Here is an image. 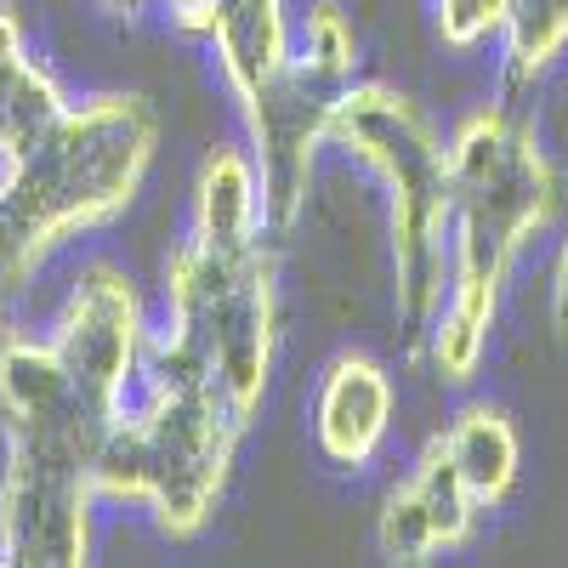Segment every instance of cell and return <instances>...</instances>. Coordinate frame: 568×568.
Segmentation results:
<instances>
[{"mask_svg": "<svg viewBox=\"0 0 568 568\" xmlns=\"http://www.w3.org/2000/svg\"><path fill=\"white\" fill-rule=\"evenodd\" d=\"M149 358L200 375L251 426L278 364V262L267 240L205 245L187 233L165 262V329Z\"/></svg>", "mask_w": 568, "mask_h": 568, "instance_id": "cell-5", "label": "cell"}, {"mask_svg": "<svg viewBox=\"0 0 568 568\" xmlns=\"http://www.w3.org/2000/svg\"><path fill=\"white\" fill-rule=\"evenodd\" d=\"M69 109L74 103L63 98L52 69L29 52V34H23L18 12L0 7V165L23 160Z\"/></svg>", "mask_w": 568, "mask_h": 568, "instance_id": "cell-11", "label": "cell"}, {"mask_svg": "<svg viewBox=\"0 0 568 568\" xmlns=\"http://www.w3.org/2000/svg\"><path fill=\"white\" fill-rule=\"evenodd\" d=\"M444 449L455 455L466 489L478 495L484 511L506 506V495L517 489V466H524V444H517V426L506 420V409L495 404H466L449 426H444Z\"/></svg>", "mask_w": 568, "mask_h": 568, "instance_id": "cell-13", "label": "cell"}, {"mask_svg": "<svg viewBox=\"0 0 568 568\" xmlns=\"http://www.w3.org/2000/svg\"><path fill=\"white\" fill-rule=\"evenodd\" d=\"M160 149V120L136 91L74 103L34 149L0 165V284L23 291L29 273L91 227H109Z\"/></svg>", "mask_w": 568, "mask_h": 568, "instance_id": "cell-2", "label": "cell"}, {"mask_svg": "<svg viewBox=\"0 0 568 568\" xmlns=\"http://www.w3.org/2000/svg\"><path fill=\"white\" fill-rule=\"evenodd\" d=\"M182 34H200L216 58V74L227 85L240 120L278 98L284 85L302 74L296 58V29L284 0H200L194 12L176 23Z\"/></svg>", "mask_w": 568, "mask_h": 568, "instance_id": "cell-8", "label": "cell"}, {"mask_svg": "<svg viewBox=\"0 0 568 568\" xmlns=\"http://www.w3.org/2000/svg\"><path fill=\"white\" fill-rule=\"evenodd\" d=\"M511 0H433V29L449 52H478V45L500 40Z\"/></svg>", "mask_w": 568, "mask_h": 568, "instance_id": "cell-16", "label": "cell"}, {"mask_svg": "<svg viewBox=\"0 0 568 568\" xmlns=\"http://www.w3.org/2000/svg\"><path fill=\"white\" fill-rule=\"evenodd\" d=\"M194 240L205 245H256L267 240V216H262V176L251 149H222L205 154L200 182H194Z\"/></svg>", "mask_w": 568, "mask_h": 568, "instance_id": "cell-12", "label": "cell"}, {"mask_svg": "<svg viewBox=\"0 0 568 568\" xmlns=\"http://www.w3.org/2000/svg\"><path fill=\"white\" fill-rule=\"evenodd\" d=\"M562 176L517 103H484L449 131V291L426 329L444 387L478 375L511 267L551 227Z\"/></svg>", "mask_w": 568, "mask_h": 568, "instance_id": "cell-1", "label": "cell"}, {"mask_svg": "<svg viewBox=\"0 0 568 568\" xmlns=\"http://www.w3.org/2000/svg\"><path fill=\"white\" fill-rule=\"evenodd\" d=\"M551 329H557V342H568V233L551 262Z\"/></svg>", "mask_w": 568, "mask_h": 568, "instance_id": "cell-17", "label": "cell"}, {"mask_svg": "<svg viewBox=\"0 0 568 568\" xmlns=\"http://www.w3.org/2000/svg\"><path fill=\"white\" fill-rule=\"evenodd\" d=\"M393 404H398L393 375L369 353H342L318 375V393H313V444L324 466L364 471L393 433Z\"/></svg>", "mask_w": 568, "mask_h": 568, "instance_id": "cell-10", "label": "cell"}, {"mask_svg": "<svg viewBox=\"0 0 568 568\" xmlns=\"http://www.w3.org/2000/svg\"><path fill=\"white\" fill-rule=\"evenodd\" d=\"M98 460L74 449L7 444L0 471V562L12 568H80L91 562V506Z\"/></svg>", "mask_w": 568, "mask_h": 568, "instance_id": "cell-6", "label": "cell"}, {"mask_svg": "<svg viewBox=\"0 0 568 568\" xmlns=\"http://www.w3.org/2000/svg\"><path fill=\"white\" fill-rule=\"evenodd\" d=\"M562 52H568V0H511L500 29L506 85H535Z\"/></svg>", "mask_w": 568, "mask_h": 568, "instance_id": "cell-14", "label": "cell"}, {"mask_svg": "<svg viewBox=\"0 0 568 568\" xmlns=\"http://www.w3.org/2000/svg\"><path fill=\"white\" fill-rule=\"evenodd\" d=\"M329 149L358 160L387 187L393 307L415 347L449 291V142L438 125L382 80H347L329 109Z\"/></svg>", "mask_w": 568, "mask_h": 568, "instance_id": "cell-4", "label": "cell"}, {"mask_svg": "<svg viewBox=\"0 0 568 568\" xmlns=\"http://www.w3.org/2000/svg\"><path fill=\"white\" fill-rule=\"evenodd\" d=\"M245 420L200 375L149 358L142 387L98 449V500L149 511L165 540H194L233 478Z\"/></svg>", "mask_w": 568, "mask_h": 568, "instance_id": "cell-3", "label": "cell"}, {"mask_svg": "<svg viewBox=\"0 0 568 568\" xmlns=\"http://www.w3.org/2000/svg\"><path fill=\"white\" fill-rule=\"evenodd\" d=\"M52 347L98 409L120 415L131 404V393L142 387V369H149L154 329L142 318V296L125 267L98 256L74 273L69 302L52 329Z\"/></svg>", "mask_w": 568, "mask_h": 568, "instance_id": "cell-7", "label": "cell"}, {"mask_svg": "<svg viewBox=\"0 0 568 568\" xmlns=\"http://www.w3.org/2000/svg\"><path fill=\"white\" fill-rule=\"evenodd\" d=\"M103 7H120V12H142V7H165V0H103Z\"/></svg>", "mask_w": 568, "mask_h": 568, "instance_id": "cell-18", "label": "cell"}, {"mask_svg": "<svg viewBox=\"0 0 568 568\" xmlns=\"http://www.w3.org/2000/svg\"><path fill=\"white\" fill-rule=\"evenodd\" d=\"M478 495L466 489L455 455L444 449V438H433L415 466L393 484V495L382 500V517H375V546H382L387 562H404V568H420L455 546L471 540L478 529Z\"/></svg>", "mask_w": 568, "mask_h": 568, "instance_id": "cell-9", "label": "cell"}, {"mask_svg": "<svg viewBox=\"0 0 568 568\" xmlns=\"http://www.w3.org/2000/svg\"><path fill=\"white\" fill-rule=\"evenodd\" d=\"M296 58H302V69L313 80L336 85V91L353 80V69H358V34H353V23H347V12L336 7V0H318V7L307 12L302 40H296Z\"/></svg>", "mask_w": 568, "mask_h": 568, "instance_id": "cell-15", "label": "cell"}]
</instances>
